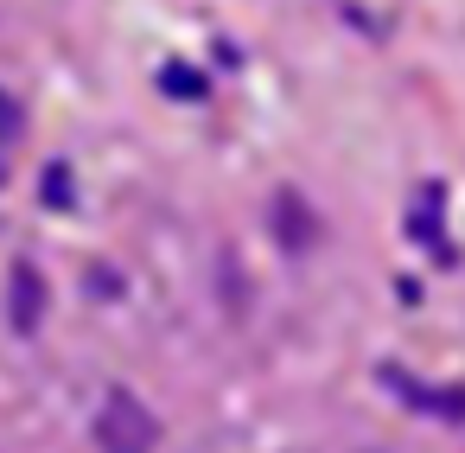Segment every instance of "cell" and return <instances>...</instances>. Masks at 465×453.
I'll use <instances>...</instances> for the list:
<instances>
[{"mask_svg":"<svg viewBox=\"0 0 465 453\" xmlns=\"http://www.w3.org/2000/svg\"><path fill=\"white\" fill-rule=\"evenodd\" d=\"M153 440H160V428H153L147 402H134L128 389H109V402L96 415V447L103 453H153Z\"/></svg>","mask_w":465,"mask_h":453,"instance_id":"obj_1","label":"cell"},{"mask_svg":"<svg viewBox=\"0 0 465 453\" xmlns=\"http://www.w3.org/2000/svg\"><path fill=\"white\" fill-rule=\"evenodd\" d=\"M39 319H45V287H39V268H33V262H20V268H14V326H20V332H33Z\"/></svg>","mask_w":465,"mask_h":453,"instance_id":"obj_2","label":"cell"},{"mask_svg":"<svg viewBox=\"0 0 465 453\" xmlns=\"http://www.w3.org/2000/svg\"><path fill=\"white\" fill-rule=\"evenodd\" d=\"M45 192H52V205H71V179H64V166L52 173V186H45Z\"/></svg>","mask_w":465,"mask_h":453,"instance_id":"obj_5","label":"cell"},{"mask_svg":"<svg viewBox=\"0 0 465 453\" xmlns=\"http://www.w3.org/2000/svg\"><path fill=\"white\" fill-rule=\"evenodd\" d=\"M20 135V109H14V96H0V141H14Z\"/></svg>","mask_w":465,"mask_h":453,"instance_id":"obj_3","label":"cell"},{"mask_svg":"<svg viewBox=\"0 0 465 453\" xmlns=\"http://www.w3.org/2000/svg\"><path fill=\"white\" fill-rule=\"evenodd\" d=\"M166 90H173V96H198L204 84H198V77H185V71H166Z\"/></svg>","mask_w":465,"mask_h":453,"instance_id":"obj_4","label":"cell"}]
</instances>
